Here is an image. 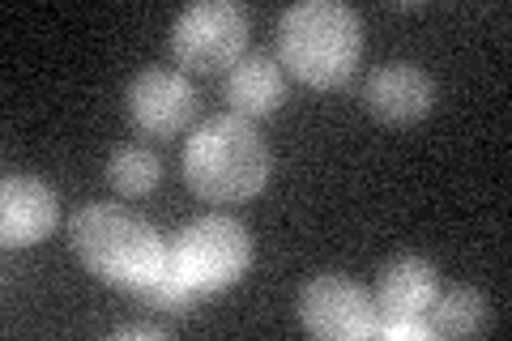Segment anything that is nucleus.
<instances>
[{
  "label": "nucleus",
  "instance_id": "f257e3e1",
  "mask_svg": "<svg viewBox=\"0 0 512 341\" xmlns=\"http://www.w3.org/2000/svg\"><path fill=\"white\" fill-rule=\"evenodd\" d=\"M69 243L94 278L137 290L167 273V239L133 209L116 201H90L69 218Z\"/></svg>",
  "mask_w": 512,
  "mask_h": 341
},
{
  "label": "nucleus",
  "instance_id": "f03ea898",
  "mask_svg": "<svg viewBox=\"0 0 512 341\" xmlns=\"http://www.w3.org/2000/svg\"><path fill=\"white\" fill-rule=\"evenodd\" d=\"M180 162H184V184L201 201L214 205L252 201L269 184V171H274V154H269L265 137L256 133L252 120L235 116V111L210 116L192 128Z\"/></svg>",
  "mask_w": 512,
  "mask_h": 341
},
{
  "label": "nucleus",
  "instance_id": "7ed1b4c3",
  "mask_svg": "<svg viewBox=\"0 0 512 341\" xmlns=\"http://www.w3.org/2000/svg\"><path fill=\"white\" fill-rule=\"evenodd\" d=\"M363 22L342 0H299L278 18V64L316 90H338L359 69Z\"/></svg>",
  "mask_w": 512,
  "mask_h": 341
},
{
  "label": "nucleus",
  "instance_id": "20e7f679",
  "mask_svg": "<svg viewBox=\"0 0 512 341\" xmlns=\"http://www.w3.org/2000/svg\"><path fill=\"white\" fill-rule=\"evenodd\" d=\"M248 261H252L248 226L227 214H205L188 222L175 239H167V273H175L197 295H214L222 286H235L248 273Z\"/></svg>",
  "mask_w": 512,
  "mask_h": 341
},
{
  "label": "nucleus",
  "instance_id": "39448f33",
  "mask_svg": "<svg viewBox=\"0 0 512 341\" xmlns=\"http://www.w3.org/2000/svg\"><path fill=\"white\" fill-rule=\"evenodd\" d=\"M248 47V18L235 0H201L188 5L171 26V56L180 69L214 77L235 69Z\"/></svg>",
  "mask_w": 512,
  "mask_h": 341
},
{
  "label": "nucleus",
  "instance_id": "423d86ee",
  "mask_svg": "<svg viewBox=\"0 0 512 341\" xmlns=\"http://www.w3.org/2000/svg\"><path fill=\"white\" fill-rule=\"evenodd\" d=\"M376 299L342 273H316L299 290V324L325 341H363L376 333Z\"/></svg>",
  "mask_w": 512,
  "mask_h": 341
},
{
  "label": "nucleus",
  "instance_id": "0eeeda50",
  "mask_svg": "<svg viewBox=\"0 0 512 341\" xmlns=\"http://www.w3.org/2000/svg\"><path fill=\"white\" fill-rule=\"evenodd\" d=\"M124 103H128V120H133L141 133L175 137L197 116V86H192L188 73H180V69L150 64V69H141L128 81Z\"/></svg>",
  "mask_w": 512,
  "mask_h": 341
},
{
  "label": "nucleus",
  "instance_id": "6e6552de",
  "mask_svg": "<svg viewBox=\"0 0 512 341\" xmlns=\"http://www.w3.org/2000/svg\"><path fill=\"white\" fill-rule=\"evenodd\" d=\"M363 107L380 124H414L436 107V81L414 60H384L363 81Z\"/></svg>",
  "mask_w": 512,
  "mask_h": 341
},
{
  "label": "nucleus",
  "instance_id": "1a4fd4ad",
  "mask_svg": "<svg viewBox=\"0 0 512 341\" xmlns=\"http://www.w3.org/2000/svg\"><path fill=\"white\" fill-rule=\"evenodd\" d=\"M60 218V197L39 175H5L0 184V243L5 248H30L52 235Z\"/></svg>",
  "mask_w": 512,
  "mask_h": 341
},
{
  "label": "nucleus",
  "instance_id": "9d476101",
  "mask_svg": "<svg viewBox=\"0 0 512 341\" xmlns=\"http://www.w3.org/2000/svg\"><path fill=\"white\" fill-rule=\"evenodd\" d=\"M440 295V273L423 256H397L376 278V312L380 316H427Z\"/></svg>",
  "mask_w": 512,
  "mask_h": 341
},
{
  "label": "nucleus",
  "instance_id": "9b49d317",
  "mask_svg": "<svg viewBox=\"0 0 512 341\" xmlns=\"http://www.w3.org/2000/svg\"><path fill=\"white\" fill-rule=\"evenodd\" d=\"M282 94H286V77H282V64L265 52H248L235 60V69L227 73V103L235 116L244 120H261V116H274L282 107Z\"/></svg>",
  "mask_w": 512,
  "mask_h": 341
},
{
  "label": "nucleus",
  "instance_id": "f8f14e48",
  "mask_svg": "<svg viewBox=\"0 0 512 341\" xmlns=\"http://www.w3.org/2000/svg\"><path fill=\"white\" fill-rule=\"evenodd\" d=\"M483 320H487V299L474 286H448L427 307L431 337H470L483 329Z\"/></svg>",
  "mask_w": 512,
  "mask_h": 341
},
{
  "label": "nucleus",
  "instance_id": "ddd939ff",
  "mask_svg": "<svg viewBox=\"0 0 512 341\" xmlns=\"http://www.w3.org/2000/svg\"><path fill=\"white\" fill-rule=\"evenodd\" d=\"M163 180V158L150 145H116L107 158V184L120 197H146Z\"/></svg>",
  "mask_w": 512,
  "mask_h": 341
},
{
  "label": "nucleus",
  "instance_id": "4468645a",
  "mask_svg": "<svg viewBox=\"0 0 512 341\" xmlns=\"http://www.w3.org/2000/svg\"><path fill=\"white\" fill-rule=\"evenodd\" d=\"M137 299L146 303V307H158V312H175V316H184V312H192V307L201 303V295L192 286H184L175 273H163L158 282H150V286H141L137 290Z\"/></svg>",
  "mask_w": 512,
  "mask_h": 341
},
{
  "label": "nucleus",
  "instance_id": "2eb2a0df",
  "mask_svg": "<svg viewBox=\"0 0 512 341\" xmlns=\"http://www.w3.org/2000/svg\"><path fill=\"white\" fill-rule=\"evenodd\" d=\"M372 337H384V341H427L431 329H427V316H380Z\"/></svg>",
  "mask_w": 512,
  "mask_h": 341
},
{
  "label": "nucleus",
  "instance_id": "dca6fc26",
  "mask_svg": "<svg viewBox=\"0 0 512 341\" xmlns=\"http://www.w3.org/2000/svg\"><path fill=\"white\" fill-rule=\"evenodd\" d=\"M167 329H163V324H128V329H120L116 337L124 341V337H163Z\"/></svg>",
  "mask_w": 512,
  "mask_h": 341
}]
</instances>
